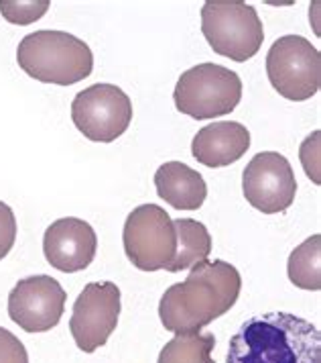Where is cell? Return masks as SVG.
<instances>
[{"mask_svg": "<svg viewBox=\"0 0 321 363\" xmlns=\"http://www.w3.org/2000/svg\"><path fill=\"white\" fill-rule=\"evenodd\" d=\"M240 272L224 259L193 265L187 280L165 290L159 316L165 330L195 333L226 314L240 296Z\"/></svg>", "mask_w": 321, "mask_h": 363, "instance_id": "6da1fadb", "label": "cell"}, {"mask_svg": "<svg viewBox=\"0 0 321 363\" xmlns=\"http://www.w3.org/2000/svg\"><path fill=\"white\" fill-rule=\"evenodd\" d=\"M226 363H321V333L297 314H255L230 339Z\"/></svg>", "mask_w": 321, "mask_h": 363, "instance_id": "7a4b0ae2", "label": "cell"}, {"mask_svg": "<svg viewBox=\"0 0 321 363\" xmlns=\"http://www.w3.org/2000/svg\"><path fill=\"white\" fill-rule=\"evenodd\" d=\"M18 67L35 80L71 86L94 69V53L80 37L65 31H35L25 35L16 50Z\"/></svg>", "mask_w": 321, "mask_h": 363, "instance_id": "3957f363", "label": "cell"}, {"mask_svg": "<svg viewBox=\"0 0 321 363\" xmlns=\"http://www.w3.org/2000/svg\"><path fill=\"white\" fill-rule=\"evenodd\" d=\"M202 33L214 53L238 64L255 57L264 41V27L257 9L242 0L204 2Z\"/></svg>", "mask_w": 321, "mask_h": 363, "instance_id": "277c9868", "label": "cell"}, {"mask_svg": "<svg viewBox=\"0 0 321 363\" xmlns=\"http://www.w3.org/2000/svg\"><path fill=\"white\" fill-rule=\"evenodd\" d=\"M240 99V76L218 64H199L183 72L173 92L177 111L195 121L230 115Z\"/></svg>", "mask_w": 321, "mask_h": 363, "instance_id": "5b68a950", "label": "cell"}, {"mask_svg": "<svg viewBox=\"0 0 321 363\" xmlns=\"http://www.w3.org/2000/svg\"><path fill=\"white\" fill-rule=\"evenodd\" d=\"M269 82L283 99L303 102L321 86V53L301 35L279 37L267 53Z\"/></svg>", "mask_w": 321, "mask_h": 363, "instance_id": "8992f818", "label": "cell"}, {"mask_svg": "<svg viewBox=\"0 0 321 363\" xmlns=\"http://www.w3.org/2000/svg\"><path fill=\"white\" fill-rule=\"evenodd\" d=\"M122 245L129 262L141 272L167 269L177 249L173 220L159 204L136 206L124 223Z\"/></svg>", "mask_w": 321, "mask_h": 363, "instance_id": "52a82bcc", "label": "cell"}, {"mask_svg": "<svg viewBox=\"0 0 321 363\" xmlns=\"http://www.w3.org/2000/svg\"><path fill=\"white\" fill-rule=\"evenodd\" d=\"M71 121L86 139L112 143L130 127L132 102L129 94L114 84H94L76 94L71 102Z\"/></svg>", "mask_w": 321, "mask_h": 363, "instance_id": "ba28073f", "label": "cell"}, {"mask_svg": "<svg viewBox=\"0 0 321 363\" xmlns=\"http://www.w3.org/2000/svg\"><path fill=\"white\" fill-rule=\"evenodd\" d=\"M120 316V288L114 281H92L74 302L69 330L78 349L94 353L106 345Z\"/></svg>", "mask_w": 321, "mask_h": 363, "instance_id": "9c48e42d", "label": "cell"}, {"mask_svg": "<svg viewBox=\"0 0 321 363\" xmlns=\"http://www.w3.org/2000/svg\"><path fill=\"white\" fill-rule=\"evenodd\" d=\"M242 192L248 204L264 215L287 211L297 194L289 160L276 151L257 153L242 172Z\"/></svg>", "mask_w": 321, "mask_h": 363, "instance_id": "30bf717a", "label": "cell"}, {"mask_svg": "<svg viewBox=\"0 0 321 363\" xmlns=\"http://www.w3.org/2000/svg\"><path fill=\"white\" fill-rule=\"evenodd\" d=\"M67 294L51 276H31L16 284L8 294V316L27 333H47L59 325Z\"/></svg>", "mask_w": 321, "mask_h": 363, "instance_id": "8fae6325", "label": "cell"}, {"mask_svg": "<svg viewBox=\"0 0 321 363\" xmlns=\"http://www.w3.org/2000/svg\"><path fill=\"white\" fill-rule=\"evenodd\" d=\"M98 249L96 231L90 223L64 216L51 223L43 235V253L49 265L64 274H76L94 262Z\"/></svg>", "mask_w": 321, "mask_h": 363, "instance_id": "7c38bea8", "label": "cell"}, {"mask_svg": "<svg viewBox=\"0 0 321 363\" xmlns=\"http://www.w3.org/2000/svg\"><path fill=\"white\" fill-rule=\"evenodd\" d=\"M250 147V131L234 121H218L193 137V157L206 167H226L238 162Z\"/></svg>", "mask_w": 321, "mask_h": 363, "instance_id": "4fadbf2b", "label": "cell"}, {"mask_svg": "<svg viewBox=\"0 0 321 363\" xmlns=\"http://www.w3.org/2000/svg\"><path fill=\"white\" fill-rule=\"evenodd\" d=\"M155 186L159 199L177 211H197L208 196L204 176L181 162H167L155 172Z\"/></svg>", "mask_w": 321, "mask_h": 363, "instance_id": "5bb4252c", "label": "cell"}, {"mask_svg": "<svg viewBox=\"0 0 321 363\" xmlns=\"http://www.w3.org/2000/svg\"><path fill=\"white\" fill-rule=\"evenodd\" d=\"M173 229L177 235V249L167 272L177 274L208 259L211 253V235L204 223L193 218H175Z\"/></svg>", "mask_w": 321, "mask_h": 363, "instance_id": "9a60e30c", "label": "cell"}, {"mask_svg": "<svg viewBox=\"0 0 321 363\" xmlns=\"http://www.w3.org/2000/svg\"><path fill=\"white\" fill-rule=\"evenodd\" d=\"M287 276L301 290H321V235L315 233L293 249L287 262Z\"/></svg>", "mask_w": 321, "mask_h": 363, "instance_id": "2e32d148", "label": "cell"}, {"mask_svg": "<svg viewBox=\"0 0 321 363\" xmlns=\"http://www.w3.org/2000/svg\"><path fill=\"white\" fill-rule=\"evenodd\" d=\"M214 347L216 337L211 333H179L160 349L157 363H216Z\"/></svg>", "mask_w": 321, "mask_h": 363, "instance_id": "e0dca14e", "label": "cell"}, {"mask_svg": "<svg viewBox=\"0 0 321 363\" xmlns=\"http://www.w3.org/2000/svg\"><path fill=\"white\" fill-rule=\"evenodd\" d=\"M49 11V0H0V13L13 25H31Z\"/></svg>", "mask_w": 321, "mask_h": 363, "instance_id": "ac0fdd59", "label": "cell"}, {"mask_svg": "<svg viewBox=\"0 0 321 363\" xmlns=\"http://www.w3.org/2000/svg\"><path fill=\"white\" fill-rule=\"evenodd\" d=\"M0 363H29L25 345L4 327H0Z\"/></svg>", "mask_w": 321, "mask_h": 363, "instance_id": "d6986e66", "label": "cell"}, {"mask_svg": "<svg viewBox=\"0 0 321 363\" xmlns=\"http://www.w3.org/2000/svg\"><path fill=\"white\" fill-rule=\"evenodd\" d=\"M16 241V218L13 208L0 200V259H4Z\"/></svg>", "mask_w": 321, "mask_h": 363, "instance_id": "ffe728a7", "label": "cell"}]
</instances>
